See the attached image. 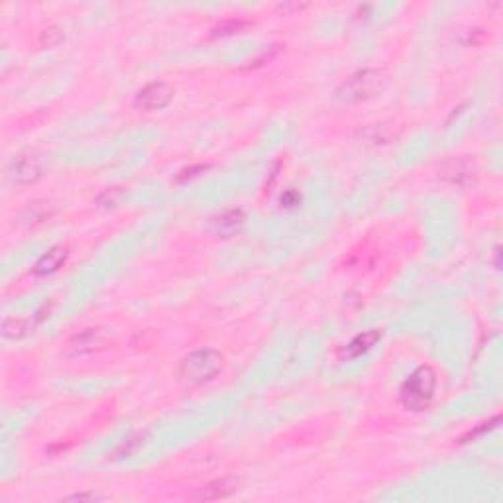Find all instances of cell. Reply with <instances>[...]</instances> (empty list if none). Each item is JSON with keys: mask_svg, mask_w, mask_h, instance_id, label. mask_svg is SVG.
I'll use <instances>...</instances> for the list:
<instances>
[{"mask_svg": "<svg viewBox=\"0 0 503 503\" xmlns=\"http://www.w3.org/2000/svg\"><path fill=\"white\" fill-rule=\"evenodd\" d=\"M437 389V374L429 366L417 368L401 385V403L409 411H424L432 403Z\"/></svg>", "mask_w": 503, "mask_h": 503, "instance_id": "1", "label": "cell"}, {"mask_svg": "<svg viewBox=\"0 0 503 503\" xmlns=\"http://www.w3.org/2000/svg\"><path fill=\"white\" fill-rule=\"evenodd\" d=\"M222 369V356L212 348H201L183 358L179 366V376L193 385H203L212 382Z\"/></svg>", "mask_w": 503, "mask_h": 503, "instance_id": "2", "label": "cell"}, {"mask_svg": "<svg viewBox=\"0 0 503 503\" xmlns=\"http://www.w3.org/2000/svg\"><path fill=\"white\" fill-rule=\"evenodd\" d=\"M382 83V77L377 71L364 69L358 71L356 75H352L350 79H346V83H342V86L338 89V99L344 102H358L362 99H368L372 94L376 93Z\"/></svg>", "mask_w": 503, "mask_h": 503, "instance_id": "3", "label": "cell"}, {"mask_svg": "<svg viewBox=\"0 0 503 503\" xmlns=\"http://www.w3.org/2000/svg\"><path fill=\"white\" fill-rule=\"evenodd\" d=\"M110 332L104 327H89V329L81 330L77 334H73L67 344L69 356L79 358V356H89V354L99 352L104 344L109 342Z\"/></svg>", "mask_w": 503, "mask_h": 503, "instance_id": "4", "label": "cell"}, {"mask_svg": "<svg viewBox=\"0 0 503 503\" xmlns=\"http://www.w3.org/2000/svg\"><path fill=\"white\" fill-rule=\"evenodd\" d=\"M39 175H41V164L39 157L34 154H18L8 165V179L18 187L38 181Z\"/></svg>", "mask_w": 503, "mask_h": 503, "instance_id": "5", "label": "cell"}, {"mask_svg": "<svg viewBox=\"0 0 503 503\" xmlns=\"http://www.w3.org/2000/svg\"><path fill=\"white\" fill-rule=\"evenodd\" d=\"M173 94H175V91H173L171 85H167L164 81H154V83H148L140 93L136 94V104L141 110L154 112V110L165 109L173 101Z\"/></svg>", "mask_w": 503, "mask_h": 503, "instance_id": "6", "label": "cell"}, {"mask_svg": "<svg viewBox=\"0 0 503 503\" xmlns=\"http://www.w3.org/2000/svg\"><path fill=\"white\" fill-rule=\"evenodd\" d=\"M439 175L450 185L464 187L474 179V165L466 157H452V159H447L444 164L440 165Z\"/></svg>", "mask_w": 503, "mask_h": 503, "instance_id": "7", "label": "cell"}, {"mask_svg": "<svg viewBox=\"0 0 503 503\" xmlns=\"http://www.w3.org/2000/svg\"><path fill=\"white\" fill-rule=\"evenodd\" d=\"M244 226H246V212L240 209H230L212 219L211 232L220 238H232L240 234Z\"/></svg>", "mask_w": 503, "mask_h": 503, "instance_id": "8", "label": "cell"}, {"mask_svg": "<svg viewBox=\"0 0 503 503\" xmlns=\"http://www.w3.org/2000/svg\"><path fill=\"white\" fill-rule=\"evenodd\" d=\"M236 489H238V479L226 476V478L214 479L204 487H199V492L191 495V499L193 502H216V499H224L228 495H232Z\"/></svg>", "mask_w": 503, "mask_h": 503, "instance_id": "9", "label": "cell"}, {"mask_svg": "<svg viewBox=\"0 0 503 503\" xmlns=\"http://www.w3.org/2000/svg\"><path fill=\"white\" fill-rule=\"evenodd\" d=\"M67 258H69V246H65V244H57V246H54V248H49V250H47L46 254L36 262V266H34V275L46 277V275L55 274V272H57V269L67 262Z\"/></svg>", "mask_w": 503, "mask_h": 503, "instance_id": "10", "label": "cell"}, {"mask_svg": "<svg viewBox=\"0 0 503 503\" xmlns=\"http://www.w3.org/2000/svg\"><path fill=\"white\" fill-rule=\"evenodd\" d=\"M382 340V332L379 330H366L358 337H354L348 344L342 348V356L346 360H352V358H360L362 354L369 352L374 346Z\"/></svg>", "mask_w": 503, "mask_h": 503, "instance_id": "11", "label": "cell"}, {"mask_svg": "<svg viewBox=\"0 0 503 503\" xmlns=\"http://www.w3.org/2000/svg\"><path fill=\"white\" fill-rule=\"evenodd\" d=\"M146 439H148V434L141 431L128 434V437H126V439L122 440L116 448H114V452H112V460H120V458H130V456H134L141 447H144V444H146Z\"/></svg>", "mask_w": 503, "mask_h": 503, "instance_id": "12", "label": "cell"}, {"mask_svg": "<svg viewBox=\"0 0 503 503\" xmlns=\"http://www.w3.org/2000/svg\"><path fill=\"white\" fill-rule=\"evenodd\" d=\"M31 329H34V322H31L30 319L8 317V319H4V322H2V334H4V338H12V340L26 337Z\"/></svg>", "mask_w": 503, "mask_h": 503, "instance_id": "13", "label": "cell"}, {"mask_svg": "<svg viewBox=\"0 0 503 503\" xmlns=\"http://www.w3.org/2000/svg\"><path fill=\"white\" fill-rule=\"evenodd\" d=\"M51 214H54V209L49 206V203H39L38 201V203H30V206L24 211L22 220L30 226H36V224L46 222Z\"/></svg>", "mask_w": 503, "mask_h": 503, "instance_id": "14", "label": "cell"}, {"mask_svg": "<svg viewBox=\"0 0 503 503\" xmlns=\"http://www.w3.org/2000/svg\"><path fill=\"white\" fill-rule=\"evenodd\" d=\"M124 199H126L124 189L110 187V189H104L101 195L94 199V203L99 204V206H102V209H116V206L122 204Z\"/></svg>", "mask_w": 503, "mask_h": 503, "instance_id": "15", "label": "cell"}, {"mask_svg": "<svg viewBox=\"0 0 503 503\" xmlns=\"http://www.w3.org/2000/svg\"><path fill=\"white\" fill-rule=\"evenodd\" d=\"M63 34L59 28H47V30L41 31L39 36V44L44 47H55L57 44H61Z\"/></svg>", "mask_w": 503, "mask_h": 503, "instance_id": "16", "label": "cell"}, {"mask_svg": "<svg viewBox=\"0 0 503 503\" xmlns=\"http://www.w3.org/2000/svg\"><path fill=\"white\" fill-rule=\"evenodd\" d=\"M495 423H499V417H494L489 423H482V427H478V429H474V431H470L468 434H464L462 437V442H470V440L478 439L479 434H484V432H487L489 429H494Z\"/></svg>", "mask_w": 503, "mask_h": 503, "instance_id": "17", "label": "cell"}, {"mask_svg": "<svg viewBox=\"0 0 503 503\" xmlns=\"http://www.w3.org/2000/svg\"><path fill=\"white\" fill-rule=\"evenodd\" d=\"M366 132H372V136H366V140L369 141H376V144L379 141V144H385V141L389 140V134L385 132L384 126H377V124L369 126Z\"/></svg>", "mask_w": 503, "mask_h": 503, "instance_id": "18", "label": "cell"}, {"mask_svg": "<svg viewBox=\"0 0 503 503\" xmlns=\"http://www.w3.org/2000/svg\"><path fill=\"white\" fill-rule=\"evenodd\" d=\"M209 165H195V167H189V169H183V171L177 175V183H181V181H187V179H193V177H196L199 173L201 171H204Z\"/></svg>", "mask_w": 503, "mask_h": 503, "instance_id": "19", "label": "cell"}, {"mask_svg": "<svg viewBox=\"0 0 503 503\" xmlns=\"http://www.w3.org/2000/svg\"><path fill=\"white\" fill-rule=\"evenodd\" d=\"M299 203H301V196H299L297 191H293V189L285 191L282 195V204L283 206H287V209H293V206H297Z\"/></svg>", "mask_w": 503, "mask_h": 503, "instance_id": "20", "label": "cell"}, {"mask_svg": "<svg viewBox=\"0 0 503 503\" xmlns=\"http://www.w3.org/2000/svg\"><path fill=\"white\" fill-rule=\"evenodd\" d=\"M67 502H99L101 497L94 494H73L65 497Z\"/></svg>", "mask_w": 503, "mask_h": 503, "instance_id": "21", "label": "cell"}, {"mask_svg": "<svg viewBox=\"0 0 503 503\" xmlns=\"http://www.w3.org/2000/svg\"><path fill=\"white\" fill-rule=\"evenodd\" d=\"M244 22H228V24H222L220 28H216L214 30V36H219V34H232V31H236L238 28H242Z\"/></svg>", "mask_w": 503, "mask_h": 503, "instance_id": "22", "label": "cell"}]
</instances>
